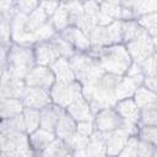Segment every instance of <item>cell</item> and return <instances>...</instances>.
Segmentation results:
<instances>
[{"label": "cell", "instance_id": "1", "mask_svg": "<svg viewBox=\"0 0 157 157\" xmlns=\"http://www.w3.org/2000/svg\"><path fill=\"white\" fill-rule=\"evenodd\" d=\"M90 54H92L98 59L99 65L107 74L125 76L128 69L132 64V59L124 44L105 47L98 50L97 53H90Z\"/></svg>", "mask_w": 157, "mask_h": 157}, {"label": "cell", "instance_id": "2", "mask_svg": "<svg viewBox=\"0 0 157 157\" xmlns=\"http://www.w3.org/2000/svg\"><path fill=\"white\" fill-rule=\"evenodd\" d=\"M33 49H34L36 64L48 67L61 58L70 59L72 55L76 54L75 48L69 42L63 39L60 34L55 36L53 39L48 42L37 43Z\"/></svg>", "mask_w": 157, "mask_h": 157}, {"label": "cell", "instance_id": "3", "mask_svg": "<svg viewBox=\"0 0 157 157\" xmlns=\"http://www.w3.org/2000/svg\"><path fill=\"white\" fill-rule=\"evenodd\" d=\"M71 69L75 72L76 81H78L82 86L96 85L99 78L105 74V71L99 65V61L92 54L86 53H76L70 59Z\"/></svg>", "mask_w": 157, "mask_h": 157}, {"label": "cell", "instance_id": "4", "mask_svg": "<svg viewBox=\"0 0 157 157\" xmlns=\"http://www.w3.org/2000/svg\"><path fill=\"white\" fill-rule=\"evenodd\" d=\"M34 49L31 47L12 44L7 54V66L6 69L12 76L20 80H25L28 72L36 66Z\"/></svg>", "mask_w": 157, "mask_h": 157}, {"label": "cell", "instance_id": "5", "mask_svg": "<svg viewBox=\"0 0 157 157\" xmlns=\"http://www.w3.org/2000/svg\"><path fill=\"white\" fill-rule=\"evenodd\" d=\"M91 53H97L102 48L121 44L123 29L121 21H114L108 26H97L90 34Z\"/></svg>", "mask_w": 157, "mask_h": 157}, {"label": "cell", "instance_id": "6", "mask_svg": "<svg viewBox=\"0 0 157 157\" xmlns=\"http://www.w3.org/2000/svg\"><path fill=\"white\" fill-rule=\"evenodd\" d=\"M49 92L53 103L66 109L74 102L82 98V85L78 81H74L70 83L55 82Z\"/></svg>", "mask_w": 157, "mask_h": 157}, {"label": "cell", "instance_id": "7", "mask_svg": "<svg viewBox=\"0 0 157 157\" xmlns=\"http://www.w3.org/2000/svg\"><path fill=\"white\" fill-rule=\"evenodd\" d=\"M124 45L126 47V50L130 54L132 61L137 64H141L142 61H145L146 59H148L155 54V45L152 37L146 31L141 36H139L131 42H128Z\"/></svg>", "mask_w": 157, "mask_h": 157}, {"label": "cell", "instance_id": "8", "mask_svg": "<svg viewBox=\"0 0 157 157\" xmlns=\"http://www.w3.org/2000/svg\"><path fill=\"white\" fill-rule=\"evenodd\" d=\"M55 82V76L50 67L40 65H36L25 78V83L27 87L43 88L47 91H50Z\"/></svg>", "mask_w": 157, "mask_h": 157}, {"label": "cell", "instance_id": "9", "mask_svg": "<svg viewBox=\"0 0 157 157\" xmlns=\"http://www.w3.org/2000/svg\"><path fill=\"white\" fill-rule=\"evenodd\" d=\"M123 123V118L118 114V112L114 108H107L98 112L93 119L94 130L102 132H112L121 128Z\"/></svg>", "mask_w": 157, "mask_h": 157}, {"label": "cell", "instance_id": "10", "mask_svg": "<svg viewBox=\"0 0 157 157\" xmlns=\"http://www.w3.org/2000/svg\"><path fill=\"white\" fill-rule=\"evenodd\" d=\"M27 86L25 83V80L16 78L11 75V72L5 69L2 70L1 75V98H15V99H22L25 91Z\"/></svg>", "mask_w": 157, "mask_h": 157}, {"label": "cell", "instance_id": "11", "mask_svg": "<svg viewBox=\"0 0 157 157\" xmlns=\"http://www.w3.org/2000/svg\"><path fill=\"white\" fill-rule=\"evenodd\" d=\"M22 102L25 108H32L38 110H42L43 108L53 103L49 91L43 88H33V87L26 88L25 94L22 97Z\"/></svg>", "mask_w": 157, "mask_h": 157}, {"label": "cell", "instance_id": "12", "mask_svg": "<svg viewBox=\"0 0 157 157\" xmlns=\"http://www.w3.org/2000/svg\"><path fill=\"white\" fill-rule=\"evenodd\" d=\"M59 34L63 39L69 42L75 48V50H78L80 53H85V52L91 50L90 37L82 29L74 27V26H70L66 29H64L63 32H60Z\"/></svg>", "mask_w": 157, "mask_h": 157}, {"label": "cell", "instance_id": "13", "mask_svg": "<svg viewBox=\"0 0 157 157\" xmlns=\"http://www.w3.org/2000/svg\"><path fill=\"white\" fill-rule=\"evenodd\" d=\"M130 137L131 136L129 135V132H126L123 128H119L109 132V136L105 142L107 157H118L124 150V147L126 146Z\"/></svg>", "mask_w": 157, "mask_h": 157}, {"label": "cell", "instance_id": "14", "mask_svg": "<svg viewBox=\"0 0 157 157\" xmlns=\"http://www.w3.org/2000/svg\"><path fill=\"white\" fill-rule=\"evenodd\" d=\"M114 109L123 118V120L132 123V124H137L140 126V112H141V109L137 107L134 98L119 101L115 104Z\"/></svg>", "mask_w": 157, "mask_h": 157}, {"label": "cell", "instance_id": "15", "mask_svg": "<svg viewBox=\"0 0 157 157\" xmlns=\"http://www.w3.org/2000/svg\"><path fill=\"white\" fill-rule=\"evenodd\" d=\"M65 112H66V109H64L54 103L43 108L40 110V128L49 130V131H54L59 119L63 117V114Z\"/></svg>", "mask_w": 157, "mask_h": 157}, {"label": "cell", "instance_id": "16", "mask_svg": "<svg viewBox=\"0 0 157 157\" xmlns=\"http://www.w3.org/2000/svg\"><path fill=\"white\" fill-rule=\"evenodd\" d=\"M49 67L53 71L56 82H59V83H70V82L76 81V76H75L74 70L71 69L69 59L61 58V59L56 60L55 63H53Z\"/></svg>", "mask_w": 157, "mask_h": 157}, {"label": "cell", "instance_id": "17", "mask_svg": "<svg viewBox=\"0 0 157 157\" xmlns=\"http://www.w3.org/2000/svg\"><path fill=\"white\" fill-rule=\"evenodd\" d=\"M66 112L76 123L93 121V119H94V114L92 113L90 104L87 103V101L83 97L80 98L78 101L74 102L71 105H69L66 108Z\"/></svg>", "mask_w": 157, "mask_h": 157}, {"label": "cell", "instance_id": "18", "mask_svg": "<svg viewBox=\"0 0 157 157\" xmlns=\"http://www.w3.org/2000/svg\"><path fill=\"white\" fill-rule=\"evenodd\" d=\"M28 136H29V145H31L32 150L34 152H38L39 155L42 153V151L45 147H48V145H50L56 139V135L54 131H49V130H45L42 128H39L34 132L29 134Z\"/></svg>", "mask_w": 157, "mask_h": 157}, {"label": "cell", "instance_id": "19", "mask_svg": "<svg viewBox=\"0 0 157 157\" xmlns=\"http://www.w3.org/2000/svg\"><path fill=\"white\" fill-rule=\"evenodd\" d=\"M76 128H77V123L67 114V112H65L63 114V117L59 119L54 132L58 139L66 141L76 132Z\"/></svg>", "mask_w": 157, "mask_h": 157}, {"label": "cell", "instance_id": "20", "mask_svg": "<svg viewBox=\"0 0 157 157\" xmlns=\"http://www.w3.org/2000/svg\"><path fill=\"white\" fill-rule=\"evenodd\" d=\"M141 87L136 81H134L131 77L123 76L121 80L119 81L117 88H115V98L117 101H123L128 98H134V94L136 90Z\"/></svg>", "mask_w": 157, "mask_h": 157}, {"label": "cell", "instance_id": "21", "mask_svg": "<svg viewBox=\"0 0 157 157\" xmlns=\"http://www.w3.org/2000/svg\"><path fill=\"white\" fill-rule=\"evenodd\" d=\"M25 105L22 99H15V98H1V119H9L13 118L16 115H20L23 113Z\"/></svg>", "mask_w": 157, "mask_h": 157}, {"label": "cell", "instance_id": "22", "mask_svg": "<svg viewBox=\"0 0 157 157\" xmlns=\"http://www.w3.org/2000/svg\"><path fill=\"white\" fill-rule=\"evenodd\" d=\"M70 153L72 152L66 145V142L56 137L50 145H48V147L42 151L40 157H67Z\"/></svg>", "mask_w": 157, "mask_h": 157}, {"label": "cell", "instance_id": "23", "mask_svg": "<svg viewBox=\"0 0 157 157\" xmlns=\"http://www.w3.org/2000/svg\"><path fill=\"white\" fill-rule=\"evenodd\" d=\"M49 21L52 22V25L54 26V28L56 29L58 33H60L64 29H66L67 27H70L69 11H67V9H66V6H65L64 2H60L59 7L53 13V16L49 18Z\"/></svg>", "mask_w": 157, "mask_h": 157}, {"label": "cell", "instance_id": "24", "mask_svg": "<svg viewBox=\"0 0 157 157\" xmlns=\"http://www.w3.org/2000/svg\"><path fill=\"white\" fill-rule=\"evenodd\" d=\"M125 4L132 10L136 20L157 12V1H125Z\"/></svg>", "mask_w": 157, "mask_h": 157}, {"label": "cell", "instance_id": "25", "mask_svg": "<svg viewBox=\"0 0 157 157\" xmlns=\"http://www.w3.org/2000/svg\"><path fill=\"white\" fill-rule=\"evenodd\" d=\"M121 29H123V43H128L141 36L145 29L139 23L137 20H131V21H121Z\"/></svg>", "mask_w": 157, "mask_h": 157}, {"label": "cell", "instance_id": "26", "mask_svg": "<svg viewBox=\"0 0 157 157\" xmlns=\"http://www.w3.org/2000/svg\"><path fill=\"white\" fill-rule=\"evenodd\" d=\"M23 120L26 125V132L29 135L40 128V110L25 108L23 109Z\"/></svg>", "mask_w": 157, "mask_h": 157}, {"label": "cell", "instance_id": "27", "mask_svg": "<svg viewBox=\"0 0 157 157\" xmlns=\"http://www.w3.org/2000/svg\"><path fill=\"white\" fill-rule=\"evenodd\" d=\"M134 101L137 104V107L140 109H142V108L148 107L157 102V93L152 92L151 90L146 88L145 86H141L136 90V92L134 94Z\"/></svg>", "mask_w": 157, "mask_h": 157}, {"label": "cell", "instance_id": "28", "mask_svg": "<svg viewBox=\"0 0 157 157\" xmlns=\"http://www.w3.org/2000/svg\"><path fill=\"white\" fill-rule=\"evenodd\" d=\"M16 131L26 132V125L22 114L9 119H1V134H9Z\"/></svg>", "mask_w": 157, "mask_h": 157}, {"label": "cell", "instance_id": "29", "mask_svg": "<svg viewBox=\"0 0 157 157\" xmlns=\"http://www.w3.org/2000/svg\"><path fill=\"white\" fill-rule=\"evenodd\" d=\"M48 18H49V16L43 10V7L40 6V2H39V6L31 15H28V31L29 32H34L40 26L47 23L49 21Z\"/></svg>", "mask_w": 157, "mask_h": 157}, {"label": "cell", "instance_id": "30", "mask_svg": "<svg viewBox=\"0 0 157 157\" xmlns=\"http://www.w3.org/2000/svg\"><path fill=\"white\" fill-rule=\"evenodd\" d=\"M33 33L34 37V42L37 43H43V42H48L50 39H53L55 36H58L59 33L56 32V29L54 28V26L52 25L50 21H48L47 23H44L43 26H40L38 29H36Z\"/></svg>", "mask_w": 157, "mask_h": 157}, {"label": "cell", "instance_id": "31", "mask_svg": "<svg viewBox=\"0 0 157 157\" xmlns=\"http://www.w3.org/2000/svg\"><path fill=\"white\" fill-rule=\"evenodd\" d=\"M101 11L113 21H121V1L99 2Z\"/></svg>", "mask_w": 157, "mask_h": 157}, {"label": "cell", "instance_id": "32", "mask_svg": "<svg viewBox=\"0 0 157 157\" xmlns=\"http://www.w3.org/2000/svg\"><path fill=\"white\" fill-rule=\"evenodd\" d=\"M157 125V102L145 107L140 112V126Z\"/></svg>", "mask_w": 157, "mask_h": 157}, {"label": "cell", "instance_id": "33", "mask_svg": "<svg viewBox=\"0 0 157 157\" xmlns=\"http://www.w3.org/2000/svg\"><path fill=\"white\" fill-rule=\"evenodd\" d=\"M70 17V26L76 27L77 23L83 17V2H64Z\"/></svg>", "mask_w": 157, "mask_h": 157}, {"label": "cell", "instance_id": "34", "mask_svg": "<svg viewBox=\"0 0 157 157\" xmlns=\"http://www.w3.org/2000/svg\"><path fill=\"white\" fill-rule=\"evenodd\" d=\"M139 23L142 26V28L153 38L157 37V12L151 13V15H146L140 17Z\"/></svg>", "mask_w": 157, "mask_h": 157}, {"label": "cell", "instance_id": "35", "mask_svg": "<svg viewBox=\"0 0 157 157\" xmlns=\"http://www.w3.org/2000/svg\"><path fill=\"white\" fill-rule=\"evenodd\" d=\"M66 145L69 146V148L71 150V152H75V151H81V150H85L87 147V145L90 144V137L87 136H83V135H80L78 132H75L69 140L65 141Z\"/></svg>", "mask_w": 157, "mask_h": 157}, {"label": "cell", "instance_id": "36", "mask_svg": "<svg viewBox=\"0 0 157 157\" xmlns=\"http://www.w3.org/2000/svg\"><path fill=\"white\" fill-rule=\"evenodd\" d=\"M137 137L140 140L147 141L155 147H157V125H147V126H140Z\"/></svg>", "mask_w": 157, "mask_h": 157}, {"label": "cell", "instance_id": "37", "mask_svg": "<svg viewBox=\"0 0 157 157\" xmlns=\"http://www.w3.org/2000/svg\"><path fill=\"white\" fill-rule=\"evenodd\" d=\"M141 70L144 72L145 77H153L157 78V53H155L152 56L146 59L140 64Z\"/></svg>", "mask_w": 157, "mask_h": 157}, {"label": "cell", "instance_id": "38", "mask_svg": "<svg viewBox=\"0 0 157 157\" xmlns=\"http://www.w3.org/2000/svg\"><path fill=\"white\" fill-rule=\"evenodd\" d=\"M157 147L151 145L147 141L140 140L137 142V157H153Z\"/></svg>", "mask_w": 157, "mask_h": 157}, {"label": "cell", "instance_id": "39", "mask_svg": "<svg viewBox=\"0 0 157 157\" xmlns=\"http://www.w3.org/2000/svg\"><path fill=\"white\" fill-rule=\"evenodd\" d=\"M15 5H16V10L18 12H22V13H26V15H31L39 6V2L38 1L21 0V1H15Z\"/></svg>", "mask_w": 157, "mask_h": 157}, {"label": "cell", "instance_id": "40", "mask_svg": "<svg viewBox=\"0 0 157 157\" xmlns=\"http://www.w3.org/2000/svg\"><path fill=\"white\" fill-rule=\"evenodd\" d=\"M34 151L32 147H26V148H16L5 153H1V157H33Z\"/></svg>", "mask_w": 157, "mask_h": 157}, {"label": "cell", "instance_id": "41", "mask_svg": "<svg viewBox=\"0 0 157 157\" xmlns=\"http://www.w3.org/2000/svg\"><path fill=\"white\" fill-rule=\"evenodd\" d=\"M76 132H78L80 135L91 137V135L94 132V124H93V121H81V123H77Z\"/></svg>", "mask_w": 157, "mask_h": 157}, {"label": "cell", "instance_id": "42", "mask_svg": "<svg viewBox=\"0 0 157 157\" xmlns=\"http://www.w3.org/2000/svg\"><path fill=\"white\" fill-rule=\"evenodd\" d=\"M60 2H40V6L43 7V10L47 12V15L49 16V18L53 16V13L56 11V9L59 7Z\"/></svg>", "mask_w": 157, "mask_h": 157}, {"label": "cell", "instance_id": "43", "mask_svg": "<svg viewBox=\"0 0 157 157\" xmlns=\"http://www.w3.org/2000/svg\"><path fill=\"white\" fill-rule=\"evenodd\" d=\"M152 40H153V45H155V53H157V37H153Z\"/></svg>", "mask_w": 157, "mask_h": 157}, {"label": "cell", "instance_id": "44", "mask_svg": "<svg viewBox=\"0 0 157 157\" xmlns=\"http://www.w3.org/2000/svg\"><path fill=\"white\" fill-rule=\"evenodd\" d=\"M153 157H157V150H156V152H155V156Z\"/></svg>", "mask_w": 157, "mask_h": 157}, {"label": "cell", "instance_id": "45", "mask_svg": "<svg viewBox=\"0 0 157 157\" xmlns=\"http://www.w3.org/2000/svg\"><path fill=\"white\" fill-rule=\"evenodd\" d=\"M33 157H34V156H33Z\"/></svg>", "mask_w": 157, "mask_h": 157}]
</instances>
